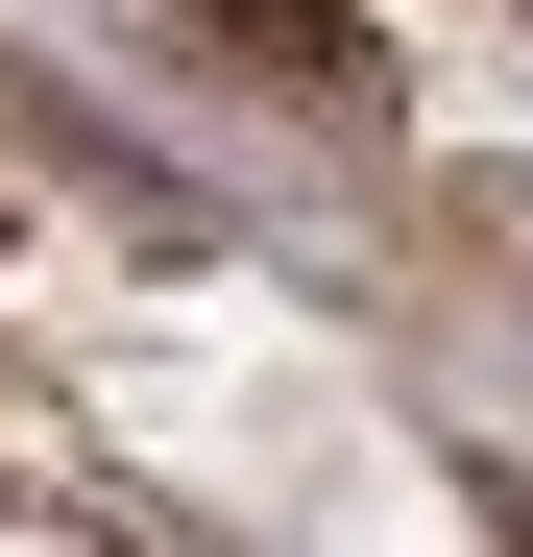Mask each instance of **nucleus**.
<instances>
[{"label":"nucleus","mask_w":533,"mask_h":557,"mask_svg":"<svg viewBox=\"0 0 533 557\" xmlns=\"http://www.w3.org/2000/svg\"><path fill=\"white\" fill-rule=\"evenodd\" d=\"M219 25H243L266 73H339V98H364V25H339V0H219Z\"/></svg>","instance_id":"nucleus-1"}]
</instances>
